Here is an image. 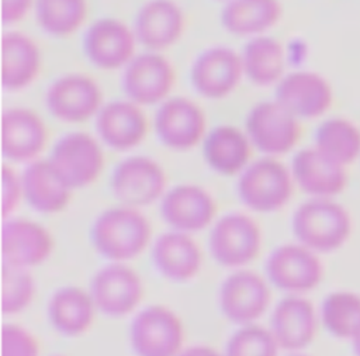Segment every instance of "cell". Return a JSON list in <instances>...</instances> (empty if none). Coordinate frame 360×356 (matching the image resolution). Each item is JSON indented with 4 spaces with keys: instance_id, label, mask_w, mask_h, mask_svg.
I'll return each instance as SVG.
<instances>
[{
    "instance_id": "obj_10",
    "label": "cell",
    "mask_w": 360,
    "mask_h": 356,
    "mask_svg": "<svg viewBox=\"0 0 360 356\" xmlns=\"http://www.w3.org/2000/svg\"><path fill=\"white\" fill-rule=\"evenodd\" d=\"M174 83L173 63L162 52L136 53L122 69L121 86L127 98L142 107L159 106L167 100Z\"/></svg>"
},
{
    "instance_id": "obj_42",
    "label": "cell",
    "mask_w": 360,
    "mask_h": 356,
    "mask_svg": "<svg viewBox=\"0 0 360 356\" xmlns=\"http://www.w3.org/2000/svg\"><path fill=\"white\" fill-rule=\"evenodd\" d=\"M287 356H311V355H307V353H301V352H291L290 355Z\"/></svg>"
},
{
    "instance_id": "obj_13",
    "label": "cell",
    "mask_w": 360,
    "mask_h": 356,
    "mask_svg": "<svg viewBox=\"0 0 360 356\" xmlns=\"http://www.w3.org/2000/svg\"><path fill=\"white\" fill-rule=\"evenodd\" d=\"M97 311L120 318L131 314L143 297L139 274L125 262H111L98 269L89 288Z\"/></svg>"
},
{
    "instance_id": "obj_33",
    "label": "cell",
    "mask_w": 360,
    "mask_h": 356,
    "mask_svg": "<svg viewBox=\"0 0 360 356\" xmlns=\"http://www.w3.org/2000/svg\"><path fill=\"white\" fill-rule=\"evenodd\" d=\"M319 321L333 338L352 341L360 331V294L350 290L329 293L321 304Z\"/></svg>"
},
{
    "instance_id": "obj_6",
    "label": "cell",
    "mask_w": 360,
    "mask_h": 356,
    "mask_svg": "<svg viewBox=\"0 0 360 356\" xmlns=\"http://www.w3.org/2000/svg\"><path fill=\"white\" fill-rule=\"evenodd\" d=\"M167 176L159 162L146 155H132L118 162L110 187L124 205L141 208L162 200L167 191Z\"/></svg>"
},
{
    "instance_id": "obj_12",
    "label": "cell",
    "mask_w": 360,
    "mask_h": 356,
    "mask_svg": "<svg viewBox=\"0 0 360 356\" xmlns=\"http://www.w3.org/2000/svg\"><path fill=\"white\" fill-rule=\"evenodd\" d=\"M48 111L59 121L80 124L96 118L103 107V91L84 73H66L55 79L45 94Z\"/></svg>"
},
{
    "instance_id": "obj_44",
    "label": "cell",
    "mask_w": 360,
    "mask_h": 356,
    "mask_svg": "<svg viewBox=\"0 0 360 356\" xmlns=\"http://www.w3.org/2000/svg\"><path fill=\"white\" fill-rule=\"evenodd\" d=\"M56 356H60V355H56Z\"/></svg>"
},
{
    "instance_id": "obj_1",
    "label": "cell",
    "mask_w": 360,
    "mask_h": 356,
    "mask_svg": "<svg viewBox=\"0 0 360 356\" xmlns=\"http://www.w3.org/2000/svg\"><path fill=\"white\" fill-rule=\"evenodd\" d=\"M152 227L139 208L120 204L101 211L91 224L90 239L110 262H127L149 245Z\"/></svg>"
},
{
    "instance_id": "obj_3",
    "label": "cell",
    "mask_w": 360,
    "mask_h": 356,
    "mask_svg": "<svg viewBox=\"0 0 360 356\" xmlns=\"http://www.w3.org/2000/svg\"><path fill=\"white\" fill-rule=\"evenodd\" d=\"M294 184L290 167L274 156H262L239 174L236 191L248 208L267 214L278 211L290 201Z\"/></svg>"
},
{
    "instance_id": "obj_27",
    "label": "cell",
    "mask_w": 360,
    "mask_h": 356,
    "mask_svg": "<svg viewBox=\"0 0 360 356\" xmlns=\"http://www.w3.org/2000/svg\"><path fill=\"white\" fill-rule=\"evenodd\" d=\"M42 66L37 42L21 31L1 37V84L7 91H21L38 77Z\"/></svg>"
},
{
    "instance_id": "obj_31",
    "label": "cell",
    "mask_w": 360,
    "mask_h": 356,
    "mask_svg": "<svg viewBox=\"0 0 360 356\" xmlns=\"http://www.w3.org/2000/svg\"><path fill=\"white\" fill-rule=\"evenodd\" d=\"M243 75L256 86L277 84L285 75L287 55L283 44L271 35L249 38L240 52Z\"/></svg>"
},
{
    "instance_id": "obj_28",
    "label": "cell",
    "mask_w": 360,
    "mask_h": 356,
    "mask_svg": "<svg viewBox=\"0 0 360 356\" xmlns=\"http://www.w3.org/2000/svg\"><path fill=\"white\" fill-rule=\"evenodd\" d=\"M252 149L253 145L245 129L229 124L214 127L202 141L205 163L224 176L240 174L250 163Z\"/></svg>"
},
{
    "instance_id": "obj_39",
    "label": "cell",
    "mask_w": 360,
    "mask_h": 356,
    "mask_svg": "<svg viewBox=\"0 0 360 356\" xmlns=\"http://www.w3.org/2000/svg\"><path fill=\"white\" fill-rule=\"evenodd\" d=\"M35 3L37 0H1L3 24L14 25L22 21L35 8Z\"/></svg>"
},
{
    "instance_id": "obj_25",
    "label": "cell",
    "mask_w": 360,
    "mask_h": 356,
    "mask_svg": "<svg viewBox=\"0 0 360 356\" xmlns=\"http://www.w3.org/2000/svg\"><path fill=\"white\" fill-rule=\"evenodd\" d=\"M152 260L163 277L183 283L191 280L200 272L202 255L191 234L172 229L160 234L155 241Z\"/></svg>"
},
{
    "instance_id": "obj_19",
    "label": "cell",
    "mask_w": 360,
    "mask_h": 356,
    "mask_svg": "<svg viewBox=\"0 0 360 356\" xmlns=\"http://www.w3.org/2000/svg\"><path fill=\"white\" fill-rule=\"evenodd\" d=\"M160 212L172 229L191 234L214 221L217 201L207 189L181 183L167 189L160 200Z\"/></svg>"
},
{
    "instance_id": "obj_29",
    "label": "cell",
    "mask_w": 360,
    "mask_h": 356,
    "mask_svg": "<svg viewBox=\"0 0 360 356\" xmlns=\"http://www.w3.org/2000/svg\"><path fill=\"white\" fill-rule=\"evenodd\" d=\"M97 307L89 290L65 286L53 291L48 303V317L52 326L65 336L86 332L96 317Z\"/></svg>"
},
{
    "instance_id": "obj_5",
    "label": "cell",
    "mask_w": 360,
    "mask_h": 356,
    "mask_svg": "<svg viewBox=\"0 0 360 356\" xmlns=\"http://www.w3.org/2000/svg\"><path fill=\"white\" fill-rule=\"evenodd\" d=\"M48 159L73 190L94 183L105 165L101 141L86 131H72L60 136Z\"/></svg>"
},
{
    "instance_id": "obj_32",
    "label": "cell",
    "mask_w": 360,
    "mask_h": 356,
    "mask_svg": "<svg viewBox=\"0 0 360 356\" xmlns=\"http://www.w3.org/2000/svg\"><path fill=\"white\" fill-rule=\"evenodd\" d=\"M314 146L347 166L360 158V127L346 117L326 118L315 129Z\"/></svg>"
},
{
    "instance_id": "obj_8",
    "label": "cell",
    "mask_w": 360,
    "mask_h": 356,
    "mask_svg": "<svg viewBox=\"0 0 360 356\" xmlns=\"http://www.w3.org/2000/svg\"><path fill=\"white\" fill-rule=\"evenodd\" d=\"M266 279L287 294H305L323 279L319 253L300 242L278 245L267 258Z\"/></svg>"
},
{
    "instance_id": "obj_30",
    "label": "cell",
    "mask_w": 360,
    "mask_h": 356,
    "mask_svg": "<svg viewBox=\"0 0 360 356\" xmlns=\"http://www.w3.org/2000/svg\"><path fill=\"white\" fill-rule=\"evenodd\" d=\"M283 17L280 0H229L221 11L222 27L235 37L267 34Z\"/></svg>"
},
{
    "instance_id": "obj_21",
    "label": "cell",
    "mask_w": 360,
    "mask_h": 356,
    "mask_svg": "<svg viewBox=\"0 0 360 356\" xmlns=\"http://www.w3.org/2000/svg\"><path fill=\"white\" fill-rule=\"evenodd\" d=\"M55 246L52 234L30 218H8L1 227L3 263L31 269L44 263Z\"/></svg>"
},
{
    "instance_id": "obj_14",
    "label": "cell",
    "mask_w": 360,
    "mask_h": 356,
    "mask_svg": "<svg viewBox=\"0 0 360 356\" xmlns=\"http://www.w3.org/2000/svg\"><path fill=\"white\" fill-rule=\"evenodd\" d=\"M134 28L120 18L103 17L90 24L83 37L87 61L101 70L124 69L136 55Z\"/></svg>"
},
{
    "instance_id": "obj_7",
    "label": "cell",
    "mask_w": 360,
    "mask_h": 356,
    "mask_svg": "<svg viewBox=\"0 0 360 356\" xmlns=\"http://www.w3.org/2000/svg\"><path fill=\"white\" fill-rule=\"evenodd\" d=\"M129 341L136 356H179L184 349L183 322L165 305H148L134 317Z\"/></svg>"
},
{
    "instance_id": "obj_16",
    "label": "cell",
    "mask_w": 360,
    "mask_h": 356,
    "mask_svg": "<svg viewBox=\"0 0 360 356\" xmlns=\"http://www.w3.org/2000/svg\"><path fill=\"white\" fill-rule=\"evenodd\" d=\"M243 76L240 52L224 45L204 49L190 68L191 86L208 100L228 97L239 86Z\"/></svg>"
},
{
    "instance_id": "obj_37",
    "label": "cell",
    "mask_w": 360,
    "mask_h": 356,
    "mask_svg": "<svg viewBox=\"0 0 360 356\" xmlns=\"http://www.w3.org/2000/svg\"><path fill=\"white\" fill-rule=\"evenodd\" d=\"M1 356H39L38 339L18 324H6L1 328Z\"/></svg>"
},
{
    "instance_id": "obj_36",
    "label": "cell",
    "mask_w": 360,
    "mask_h": 356,
    "mask_svg": "<svg viewBox=\"0 0 360 356\" xmlns=\"http://www.w3.org/2000/svg\"><path fill=\"white\" fill-rule=\"evenodd\" d=\"M280 346L270 328L256 322L240 325L228 339L225 356H278Z\"/></svg>"
},
{
    "instance_id": "obj_38",
    "label": "cell",
    "mask_w": 360,
    "mask_h": 356,
    "mask_svg": "<svg viewBox=\"0 0 360 356\" xmlns=\"http://www.w3.org/2000/svg\"><path fill=\"white\" fill-rule=\"evenodd\" d=\"M21 198L24 200L22 177L11 166L3 165L1 169V212L3 217L11 215L18 207Z\"/></svg>"
},
{
    "instance_id": "obj_20",
    "label": "cell",
    "mask_w": 360,
    "mask_h": 356,
    "mask_svg": "<svg viewBox=\"0 0 360 356\" xmlns=\"http://www.w3.org/2000/svg\"><path fill=\"white\" fill-rule=\"evenodd\" d=\"M94 120L98 139L115 151H129L138 146L149 129L142 106L127 97L104 103Z\"/></svg>"
},
{
    "instance_id": "obj_17",
    "label": "cell",
    "mask_w": 360,
    "mask_h": 356,
    "mask_svg": "<svg viewBox=\"0 0 360 356\" xmlns=\"http://www.w3.org/2000/svg\"><path fill=\"white\" fill-rule=\"evenodd\" d=\"M274 98L298 120L319 118L333 104V87L329 80L314 70L285 73L276 84Z\"/></svg>"
},
{
    "instance_id": "obj_2",
    "label": "cell",
    "mask_w": 360,
    "mask_h": 356,
    "mask_svg": "<svg viewBox=\"0 0 360 356\" xmlns=\"http://www.w3.org/2000/svg\"><path fill=\"white\" fill-rule=\"evenodd\" d=\"M291 229L297 242L316 253H329L349 241L353 221L347 208L335 198L309 197L295 208Z\"/></svg>"
},
{
    "instance_id": "obj_34",
    "label": "cell",
    "mask_w": 360,
    "mask_h": 356,
    "mask_svg": "<svg viewBox=\"0 0 360 356\" xmlns=\"http://www.w3.org/2000/svg\"><path fill=\"white\" fill-rule=\"evenodd\" d=\"M35 17L48 35L66 38L77 32L89 13L87 0H37Z\"/></svg>"
},
{
    "instance_id": "obj_24",
    "label": "cell",
    "mask_w": 360,
    "mask_h": 356,
    "mask_svg": "<svg viewBox=\"0 0 360 356\" xmlns=\"http://www.w3.org/2000/svg\"><path fill=\"white\" fill-rule=\"evenodd\" d=\"M132 28L146 51L162 52L181 39L186 15L174 0H148L138 10Z\"/></svg>"
},
{
    "instance_id": "obj_26",
    "label": "cell",
    "mask_w": 360,
    "mask_h": 356,
    "mask_svg": "<svg viewBox=\"0 0 360 356\" xmlns=\"http://www.w3.org/2000/svg\"><path fill=\"white\" fill-rule=\"evenodd\" d=\"M21 177L24 200L35 211L51 215L68 207L73 189L48 158L27 163Z\"/></svg>"
},
{
    "instance_id": "obj_18",
    "label": "cell",
    "mask_w": 360,
    "mask_h": 356,
    "mask_svg": "<svg viewBox=\"0 0 360 356\" xmlns=\"http://www.w3.org/2000/svg\"><path fill=\"white\" fill-rule=\"evenodd\" d=\"M49 138L44 120L27 107H10L1 115V152L6 159L31 163L39 159Z\"/></svg>"
},
{
    "instance_id": "obj_4",
    "label": "cell",
    "mask_w": 360,
    "mask_h": 356,
    "mask_svg": "<svg viewBox=\"0 0 360 356\" xmlns=\"http://www.w3.org/2000/svg\"><path fill=\"white\" fill-rule=\"evenodd\" d=\"M245 132L264 156L291 152L301 138V120L276 98L255 104L245 118Z\"/></svg>"
},
{
    "instance_id": "obj_23",
    "label": "cell",
    "mask_w": 360,
    "mask_h": 356,
    "mask_svg": "<svg viewBox=\"0 0 360 356\" xmlns=\"http://www.w3.org/2000/svg\"><path fill=\"white\" fill-rule=\"evenodd\" d=\"M294 183L312 198H335L347 186L346 166L323 155L318 148L300 149L291 160Z\"/></svg>"
},
{
    "instance_id": "obj_41",
    "label": "cell",
    "mask_w": 360,
    "mask_h": 356,
    "mask_svg": "<svg viewBox=\"0 0 360 356\" xmlns=\"http://www.w3.org/2000/svg\"><path fill=\"white\" fill-rule=\"evenodd\" d=\"M350 342H352V349L354 356H360V331L356 333V336Z\"/></svg>"
},
{
    "instance_id": "obj_35",
    "label": "cell",
    "mask_w": 360,
    "mask_h": 356,
    "mask_svg": "<svg viewBox=\"0 0 360 356\" xmlns=\"http://www.w3.org/2000/svg\"><path fill=\"white\" fill-rule=\"evenodd\" d=\"M35 280L30 269L1 263V311L13 315L24 311L34 300Z\"/></svg>"
},
{
    "instance_id": "obj_40",
    "label": "cell",
    "mask_w": 360,
    "mask_h": 356,
    "mask_svg": "<svg viewBox=\"0 0 360 356\" xmlns=\"http://www.w3.org/2000/svg\"><path fill=\"white\" fill-rule=\"evenodd\" d=\"M179 356H225V355L207 345H194V346L184 348L179 353Z\"/></svg>"
},
{
    "instance_id": "obj_11",
    "label": "cell",
    "mask_w": 360,
    "mask_h": 356,
    "mask_svg": "<svg viewBox=\"0 0 360 356\" xmlns=\"http://www.w3.org/2000/svg\"><path fill=\"white\" fill-rule=\"evenodd\" d=\"M153 128L159 141L173 151H188L204 141L207 117L191 98L170 96L158 106Z\"/></svg>"
},
{
    "instance_id": "obj_22",
    "label": "cell",
    "mask_w": 360,
    "mask_h": 356,
    "mask_svg": "<svg viewBox=\"0 0 360 356\" xmlns=\"http://www.w3.org/2000/svg\"><path fill=\"white\" fill-rule=\"evenodd\" d=\"M319 314L302 294H287L273 308L270 331L280 349L301 352L315 339Z\"/></svg>"
},
{
    "instance_id": "obj_9",
    "label": "cell",
    "mask_w": 360,
    "mask_h": 356,
    "mask_svg": "<svg viewBox=\"0 0 360 356\" xmlns=\"http://www.w3.org/2000/svg\"><path fill=\"white\" fill-rule=\"evenodd\" d=\"M208 246L219 265L240 269L260 253L262 231L250 215L231 211L214 222Z\"/></svg>"
},
{
    "instance_id": "obj_43",
    "label": "cell",
    "mask_w": 360,
    "mask_h": 356,
    "mask_svg": "<svg viewBox=\"0 0 360 356\" xmlns=\"http://www.w3.org/2000/svg\"><path fill=\"white\" fill-rule=\"evenodd\" d=\"M218 1H225V3H228L229 0H218Z\"/></svg>"
},
{
    "instance_id": "obj_15",
    "label": "cell",
    "mask_w": 360,
    "mask_h": 356,
    "mask_svg": "<svg viewBox=\"0 0 360 356\" xmlns=\"http://www.w3.org/2000/svg\"><path fill=\"white\" fill-rule=\"evenodd\" d=\"M269 280L249 269H236L221 284L219 308L224 317L238 325L253 324L269 308Z\"/></svg>"
}]
</instances>
